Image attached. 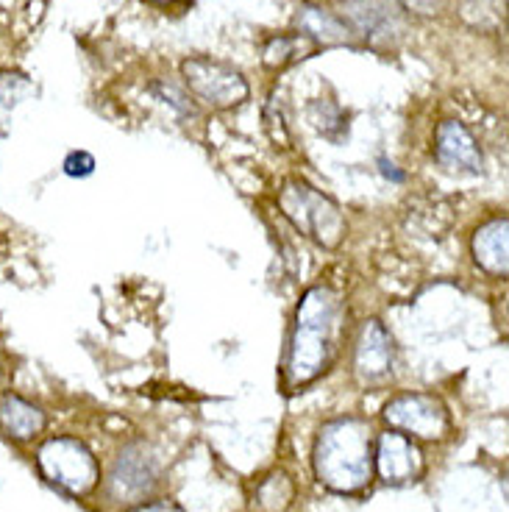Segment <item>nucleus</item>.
Returning a JSON list of instances; mask_svg holds the SVG:
<instances>
[{
    "label": "nucleus",
    "mask_w": 509,
    "mask_h": 512,
    "mask_svg": "<svg viewBox=\"0 0 509 512\" xmlns=\"http://www.w3.org/2000/svg\"><path fill=\"white\" fill-rule=\"evenodd\" d=\"M345 337L343 298L326 284L309 287L295 309V323L281 368L284 390H304L318 382L340 354Z\"/></svg>",
    "instance_id": "nucleus-1"
},
{
    "label": "nucleus",
    "mask_w": 509,
    "mask_h": 512,
    "mask_svg": "<svg viewBox=\"0 0 509 512\" xmlns=\"http://www.w3.org/2000/svg\"><path fill=\"white\" fill-rule=\"evenodd\" d=\"M315 474L334 493H357L373 479V432L362 418L323 423L312 451Z\"/></svg>",
    "instance_id": "nucleus-2"
},
{
    "label": "nucleus",
    "mask_w": 509,
    "mask_h": 512,
    "mask_svg": "<svg viewBox=\"0 0 509 512\" xmlns=\"http://www.w3.org/2000/svg\"><path fill=\"white\" fill-rule=\"evenodd\" d=\"M279 206L284 218L295 229L315 240L323 248H337L345 237V215L340 206L306 181H287L279 192Z\"/></svg>",
    "instance_id": "nucleus-3"
},
{
    "label": "nucleus",
    "mask_w": 509,
    "mask_h": 512,
    "mask_svg": "<svg viewBox=\"0 0 509 512\" xmlns=\"http://www.w3.org/2000/svg\"><path fill=\"white\" fill-rule=\"evenodd\" d=\"M39 474L70 496H87L98 487L101 468L90 448L76 437H53L37 454Z\"/></svg>",
    "instance_id": "nucleus-4"
},
{
    "label": "nucleus",
    "mask_w": 509,
    "mask_h": 512,
    "mask_svg": "<svg viewBox=\"0 0 509 512\" xmlns=\"http://www.w3.org/2000/svg\"><path fill=\"white\" fill-rule=\"evenodd\" d=\"M181 76H184L187 90L212 109H234L251 95V87L240 70L217 59H206V56L181 62Z\"/></svg>",
    "instance_id": "nucleus-5"
},
{
    "label": "nucleus",
    "mask_w": 509,
    "mask_h": 512,
    "mask_svg": "<svg viewBox=\"0 0 509 512\" xmlns=\"http://www.w3.org/2000/svg\"><path fill=\"white\" fill-rule=\"evenodd\" d=\"M384 421L393 426L395 432L412 437V440H446L451 432V415L446 404L429 393H404L390 398L384 404Z\"/></svg>",
    "instance_id": "nucleus-6"
},
{
    "label": "nucleus",
    "mask_w": 509,
    "mask_h": 512,
    "mask_svg": "<svg viewBox=\"0 0 509 512\" xmlns=\"http://www.w3.org/2000/svg\"><path fill=\"white\" fill-rule=\"evenodd\" d=\"M373 468L387 485H409L418 482L426 471V457L420 451L418 440L387 429L373 443Z\"/></svg>",
    "instance_id": "nucleus-7"
},
{
    "label": "nucleus",
    "mask_w": 509,
    "mask_h": 512,
    "mask_svg": "<svg viewBox=\"0 0 509 512\" xmlns=\"http://www.w3.org/2000/svg\"><path fill=\"white\" fill-rule=\"evenodd\" d=\"M395 368L393 334L382 320H365L354 348V373L362 384H379L390 379Z\"/></svg>",
    "instance_id": "nucleus-8"
},
{
    "label": "nucleus",
    "mask_w": 509,
    "mask_h": 512,
    "mask_svg": "<svg viewBox=\"0 0 509 512\" xmlns=\"http://www.w3.org/2000/svg\"><path fill=\"white\" fill-rule=\"evenodd\" d=\"M156 485V465L140 446L126 448L106 479V493L120 504H140Z\"/></svg>",
    "instance_id": "nucleus-9"
},
{
    "label": "nucleus",
    "mask_w": 509,
    "mask_h": 512,
    "mask_svg": "<svg viewBox=\"0 0 509 512\" xmlns=\"http://www.w3.org/2000/svg\"><path fill=\"white\" fill-rule=\"evenodd\" d=\"M434 159L451 173L479 176L484 170V154L465 123L443 120L434 131Z\"/></svg>",
    "instance_id": "nucleus-10"
},
{
    "label": "nucleus",
    "mask_w": 509,
    "mask_h": 512,
    "mask_svg": "<svg viewBox=\"0 0 509 512\" xmlns=\"http://www.w3.org/2000/svg\"><path fill=\"white\" fill-rule=\"evenodd\" d=\"M348 26L354 34L368 37L370 42H387L393 45L401 37V9L393 0H345Z\"/></svg>",
    "instance_id": "nucleus-11"
},
{
    "label": "nucleus",
    "mask_w": 509,
    "mask_h": 512,
    "mask_svg": "<svg viewBox=\"0 0 509 512\" xmlns=\"http://www.w3.org/2000/svg\"><path fill=\"white\" fill-rule=\"evenodd\" d=\"M473 259L476 265L490 273V276H498V279H507L509 273V220L501 215V218L487 220L484 226L476 229L471 243Z\"/></svg>",
    "instance_id": "nucleus-12"
},
{
    "label": "nucleus",
    "mask_w": 509,
    "mask_h": 512,
    "mask_svg": "<svg viewBox=\"0 0 509 512\" xmlns=\"http://www.w3.org/2000/svg\"><path fill=\"white\" fill-rule=\"evenodd\" d=\"M45 426H48V418L37 404L20 398L17 393H3L0 396V432L3 435L20 440V443H28V440L42 435Z\"/></svg>",
    "instance_id": "nucleus-13"
},
{
    "label": "nucleus",
    "mask_w": 509,
    "mask_h": 512,
    "mask_svg": "<svg viewBox=\"0 0 509 512\" xmlns=\"http://www.w3.org/2000/svg\"><path fill=\"white\" fill-rule=\"evenodd\" d=\"M298 28L315 45H351V39H354V31L345 20L326 12V9H318V6H301Z\"/></svg>",
    "instance_id": "nucleus-14"
},
{
    "label": "nucleus",
    "mask_w": 509,
    "mask_h": 512,
    "mask_svg": "<svg viewBox=\"0 0 509 512\" xmlns=\"http://www.w3.org/2000/svg\"><path fill=\"white\" fill-rule=\"evenodd\" d=\"M459 17L476 31H496L504 26L507 0H459Z\"/></svg>",
    "instance_id": "nucleus-15"
},
{
    "label": "nucleus",
    "mask_w": 509,
    "mask_h": 512,
    "mask_svg": "<svg viewBox=\"0 0 509 512\" xmlns=\"http://www.w3.org/2000/svg\"><path fill=\"white\" fill-rule=\"evenodd\" d=\"M315 48H318V45L309 37H304V34H295V37H276L265 45L262 62L268 64L270 70H281V67H287V64H293L298 62V59L309 56Z\"/></svg>",
    "instance_id": "nucleus-16"
},
{
    "label": "nucleus",
    "mask_w": 509,
    "mask_h": 512,
    "mask_svg": "<svg viewBox=\"0 0 509 512\" xmlns=\"http://www.w3.org/2000/svg\"><path fill=\"white\" fill-rule=\"evenodd\" d=\"M293 496V479L284 474V471H276V474H270L268 479H262V485L256 487L254 504L262 512H284L293 504Z\"/></svg>",
    "instance_id": "nucleus-17"
},
{
    "label": "nucleus",
    "mask_w": 509,
    "mask_h": 512,
    "mask_svg": "<svg viewBox=\"0 0 509 512\" xmlns=\"http://www.w3.org/2000/svg\"><path fill=\"white\" fill-rule=\"evenodd\" d=\"M31 81L17 73H0V126L12 120V112L31 95Z\"/></svg>",
    "instance_id": "nucleus-18"
},
{
    "label": "nucleus",
    "mask_w": 509,
    "mask_h": 512,
    "mask_svg": "<svg viewBox=\"0 0 509 512\" xmlns=\"http://www.w3.org/2000/svg\"><path fill=\"white\" fill-rule=\"evenodd\" d=\"M62 167L70 179H87L95 173V156L87 154V151H73V154H67Z\"/></svg>",
    "instance_id": "nucleus-19"
},
{
    "label": "nucleus",
    "mask_w": 509,
    "mask_h": 512,
    "mask_svg": "<svg viewBox=\"0 0 509 512\" xmlns=\"http://www.w3.org/2000/svg\"><path fill=\"white\" fill-rule=\"evenodd\" d=\"M401 6L409 14H418V17H432V14L443 12L446 0H401Z\"/></svg>",
    "instance_id": "nucleus-20"
},
{
    "label": "nucleus",
    "mask_w": 509,
    "mask_h": 512,
    "mask_svg": "<svg viewBox=\"0 0 509 512\" xmlns=\"http://www.w3.org/2000/svg\"><path fill=\"white\" fill-rule=\"evenodd\" d=\"M128 512H184V510H181L176 501L159 499V501H148V504H134Z\"/></svg>",
    "instance_id": "nucleus-21"
},
{
    "label": "nucleus",
    "mask_w": 509,
    "mask_h": 512,
    "mask_svg": "<svg viewBox=\"0 0 509 512\" xmlns=\"http://www.w3.org/2000/svg\"><path fill=\"white\" fill-rule=\"evenodd\" d=\"M153 90H159V92H162V95H170V106H176L181 115H195L192 103H184V95H179V92L173 90L170 84H167V87H165V84H156Z\"/></svg>",
    "instance_id": "nucleus-22"
},
{
    "label": "nucleus",
    "mask_w": 509,
    "mask_h": 512,
    "mask_svg": "<svg viewBox=\"0 0 509 512\" xmlns=\"http://www.w3.org/2000/svg\"><path fill=\"white\" fill-rule=\"evenodd\" d=\"M379 165H382V173H384V176H387V179H393V181H404V173H398V170H395L393 162H387V159H382V162H379Z\"/></svg>",
    "instance_id": "nucleus-23"
},
{
    "label": "nucleus",
    "mask_w": 509,
    "mask_h": 512,
    "mask_svg": "<svg viewBox=\"0 0 509 512\" xmlns=\"http://www.w3.org/2000/svg\"><path fill=\"white\" fill-rule=\"evenodd\" d=\"M162 3H170V0H162Z\"/></svg>",
    "instance_id": "nucleus-24"
}]
</instances>
